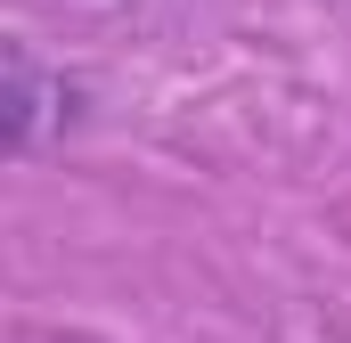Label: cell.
Here are the masks:
<instances>
[{
  "mask_svg": "<svg viewBox=\"0 0 351 343\" xmlns=\"http://www.w3.org/2000/svg\"><path fill=\"white\" fill-rule=\"evenodd\" d=\"M33 115H41V90H33V58L8 49V139L25 147L33 139Z\"/></svg>",
  "mask_w": 351,
  "mask_h": 343,
  "instance_id": "cell-1",
  "label": "cell"
}]
</instances>
